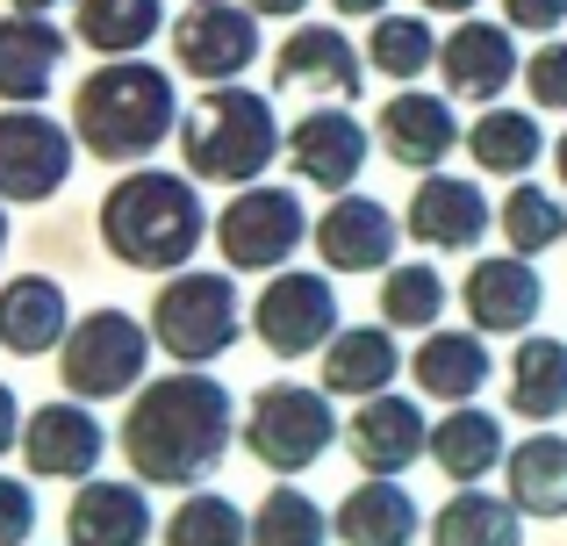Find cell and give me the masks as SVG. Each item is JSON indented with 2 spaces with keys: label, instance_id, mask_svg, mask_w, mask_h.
<instances>
[{
  "label": "cell",
  "instance_id": "7a4b0ae2",
  "mask_svg": "<svg viewBox=\"0 0 567 546\" xmlns=\"http://www.w3.org/2000/svg\"><path fill=\"white\" fill-rule=\"evenodd\" d=\"M208 216H202V195L181 181V173H130V181L109 187L101 202V238L123 267L137 274H166V267H187V253L202 245Z\"/></svg>",
  "mask_w": 567,
  "mask_h": 546
},
{
  "label": "cell",
  "instance_id": "5bb4252c",
  "mask_svg": "<svg viewBox=\"0 0 567 546\" xmlns=\"http://www.w3.org/2000/svg\"><path fill=\"white\" fill-rule=\"evenodd\" d=\"M22 446H29V467H37V475L86 482V475H94V461H101V424L86 418L80 403H43L37 418H29Z\"/></svg>",
  "mask_w": 567,
  "mask_h": 546
},
{
  "label": "cell",
  "instance_id": "8992f818",
  "mask_svg": "<svg viewBox=\"0 0 567 546\" xmlns=\"http://www.w3.org/2000/svg\"><path fill=\"white\" fill-rule=\"evenodd\" d=\"M331 439H338V418H331V403H323L317 389H302V381H274V389L251 395L245 446L259 453L266 467L295 475V467H309Z\"/></svg>",
  "mask_w": 567,
  "mask_h": 546
},
{
  "label": "cell",
  "instance_id": "9c48e42d",
  "mask_svg": "<svg viewBox=\"0 0 567 546\" xmlns=\"http://www.w3.org/2000/svg\"><path fill=\"white\" fill-rule=\"evenodd\" d=\"M72 173V137L37 109H0V195L43 202Z\"/></svg>",
  "mask_w": 567,
  "mask_h": 546
},
{
  "label": "cell",
  "instance_id": "ab89813d",
  "mask_svg": "<svg viewBox=\"0 0 567 546\" xmlns=\"http://www.w3.org/2000/svg\"><path fill=\"white\" fill-rule=\"evenodd\" d=\"M503 14H511L517 29H560L567 22V0H503Z\"/></svg>",
  "mask_w": 567,
  "mask_h": 546
},
{
  "label": "cell",
  "instance_id": "5b68a950",
  "mask_svg": "<svg viewBox=\"0 0 567 546\" xmlns=\"http://www.w3.org/2000/svg\"><path fill=\"white\" fill-rule=\"evenodd\" d=\"M65 360H58V374H65L72 395H123L144 381V360H152V331H144L137 317H123V309H94V317H80L65 331Z\"/></svg>",
  "mask_w": 567,
  "mask_h": 546
},
{
  "label": "cell",
  "instance_id": "277c9868",
  "mask_svg": "<svg viewBox=\"0 0 567 546\" xmlns=\"http://www.w3.org/2000/svg\"><path fill=\"white\" fill-rule=\"evenodd\" d=\"M181 152L194 181H259L266 158L280 152V123L266 94L251 86H216L181 115Z\"/></svg>",
  "mask_w": 567,
  "mask_h": 546
},
{
  "label": "cell",
  "instance_id": "e0dca14e",
  "mask_svg": "<svg viewBox=\"0 0 567 546\" xmlns=\"http://www.w3.org/2000/svg\"><path fill=\"white\" fill-rule=\"evenodd\" d=\"M424 410L402 403V395H374V403L352 418V461L367 467V475H402V467L424 453Z\"/></svg>",
  "mask_w": 567,
  "mask_h": 546
},
{
  "label": "cell",
  "instance_id": "4dcf8cb0",
  "mask_svg": "<svg viewBox=\"0 0 567 546\" xmlns=\"http://www.w3.org/2000/svg\"><path fill=\"white\" fill-rule=\"evenodd\" d=\"M158 37V0H80V43L123 58Z\"/></svg>",
  "mask_w": 567,
  "mask_h": 546
},
{
  "label": "cell",
  "instance_id": "4fadbf2b",
  "mask_svg": "<svg viewBox=\"0 0 567 546\" xmlns=\"http://www.w3.org/2000/svg\"><path fill=\"white\" fill-rule=\"evenodd\" d=\"M288 152H295V173H302L309 187H352L360 166H367V130L352 123L346 109H317V115L295 123Z\"/></svg>",
  "mask_w": 567,
  "mask_h": 546
},
{
  "label": "cell",
  "instance_id": "44dd1931",
  "mask_svg": "<svg viewBox=\"0 0 567 546\" xmlns=\"http://www.w3.org/2000/svg\"><path fill=\"white\" fill-rule=\"evenodd\" d=\"M65 533H72V546H144V539H152L144 490H123V482H86V490L72 496Z\"/></svg>",
  "mask_w": 567,
  "mask_h": 546
},
{
  "label": "cell",
  "instance_id": "30bf717a",
  "mask_svg": "<svg viewBox=\"0 0 567 546\" xmlns=\"http://www.w3.org/2000/svg\"><path fill=\"white\" fill-rule=\"evenodd\" d=\"M251 323H259V338L280 360H302V352L331 346V331H338L331 280L323 274H274L266 295H259V309H251Z\"/></svg>",
  "mask_w": 567,
  "mask_h": 546
},
{
  "label": "cell",
  "instance_id": "836d02e7",
  "mask_svg": "<svg viewBox=\"0 0 567 546\" xmlns=\"http://www.w3.org/2000/svg\"><path fill=\"white\" fill-rule=\"evenodd\" d=\"M367 58H374L381 72H395V80H416V72L439 58V43H431L424 14H381V22H374V43H367Z\"/></svg>",
  "mask_w": 567,
  "mask_h": 546
},
{
  "label": "cell",
  "instance_id": "ba28073f",
  "mask_svg": "<svg viewBox=\"0 0 567 546\" xmlns=\"http://www.w3.org/2000/svg\"><path fill=\"white\" fill-rule=\"evenodd\" d=\"M302 202L288 187H245L230 209L216 216V253L230 259L237 274H274L280 259L302 245Z\"/></svg>",
  "mask_w": 567,
  "mask_h": 546
},
{
  "label": "cell",
  "instance_id": "484cf974",
  "mask_svg": "<svg viewBox=\"0 0 567 546\" xmlns=\"http://www.w3.org/2000/svg\"><path fill=\"white\" fill-rule=\"evenodd\" d=\"M280 80H302V86H338V94H360V58H352V43L338 37V29L309 22L295 29L288 43H280Z\"/></svg>",
  "mask_w": 567,
  "mask_h": 546
},
{
  "label": "cell",
  "instance_id": "d6a6232c",
  "mask_svg": "<svg viewBox=\"0 0 567 546\" xmlns=\"http://www.w3.org/2000/svg\"><path fill=\"white\" fill-rule=\"evenodd\" d=\"M503 238L532 259V253H546V245L567 238V209L546 187H511V202H503Z\"/></svg>",
  "mask_w": 567,
  "mask_h": 546
},
{
  "label": "cell",
  "instance_id": "e575fe53",
  "mask_svg": "<svg viewBox=\"0 0 567 546\" xmlns=\"http://www.w3.org/2000/svg\"><path fill=\"white\" fill-rule=\"evenodd\" d=\"M251 546H323V511L302 490H274L251 518Z\"/></svg>",
  "mask_w": 567,
  "mask_h": 546
},
{
  "label": "cell",
  "instance_id": "f1b7e54d",
  "mask_svg": "<svg viewBox=\"0 0 567 546\" xmlns=\"http://www.w3.org/2000/svg\"><path fill=\"white\" fill-rule=\"evenodd\" d=\"M431 461L445 467L453 482H474V475H488V467L503 461V424L488 418V410H460V418H445L439 432H431Z\"/></svg>",
  "mask_w": 567,
  "mask_h": 546
},
{
  "label": "cell",
  "instance_id": "7bdbcfd3",
  "mask_svg": "<svg viewBox=\"0 0 567 546\" xmlns=\"http://www.w3.org/2000/svg\"><path fill=\"white\" fill-rule=\"evenodd\" d=\"M331 8H338V14H381L388 0H331Z\"/></svg>",
  "mask_w": 567,
  "mask_h": 546
},
{
  "label": "cell",
  "instance_id": "ffe728a7",
  "mask_svg": "<svg viewBox=\"0 0 567 546\" xmlns=\"http://www.w3.org/2000/svg\"><path fill=\"white\" fill-rule=\"evenodd\" d=\"M0 346L8 352H51L65 346V288L43 274H14L0 288Z\"/></svg>",
  "mask_w": 567,
  "mask_h": 546
},
{
  "label": "cell",
  "instance_id": "1f68e13d",
  "mask_svg": "<svg viewBox=\"0 0 567 546\" xmlns=\"http://www.w3.org/2000/svg\"><path fill=\"white\" fill-rule=\"evenodd\" d=\"M467 152L482 173H532V158H539V123L517 109H488L482 123L467 130Z\"/></svg>",
  "mask_w": 567,
  "mask_h": 546
},
{
  "label": "cell",
  "instance_id": "ee69618b",
  "mask_svg": "<svg viewBox=\"0 0 567 546\" xmlns=\"http://www.w3.org/2000/svg\"><path fill=\"white\" fill-rule=\"evenodd\" d=\"M424 8H439V14H467L474 0H424Z\"/></svg>",
  "mask_w": 567,
  "mask_h": 546
},
{
  "label": "cell",
  "instance_id": "6da1fadb",
  "mask_svg": "<svg viewBox=\"0 0 567 546\" xmlns=\"http://www.w3.org/2000/svg\"><path fill=\"white\" fill-rule=\"evenodd\" d=\"M230 446V389L208 374H166L137 395L123 424V453L144 482H202Z\"/></svg>",
  "mask_w": 567,
  "mask_h": 546
},
{
  "label": "cell",
  "instance_id": "8fae6325",
  "mask_svg": "<svg viewBox=\"0 0 567 546\" xmlns=\"http://www.w3.org/2000/svg\"><path fill=\"white\" fill-rule=\"evenodd\" d=\"M173 51L194 80H230L259 58V8H230V0H194L173 29Z\"/></svg>",
  "mask_w": 567,
  "mask_h": 546
},
{
  "label": "cell",
  "instance_id": "52a82bcc",
  "mask_svg": "<svg viewBox=\"0 0 567 546\" xmlns=\"http://www.w3.org/2000/svg\"><path fill=\"white\" fill-rule=\"evenodd\" d=\"M152 338L173 360H216L237 338V288L223 274H181L152 302Z\"/></svg>",
  "mask_w": 567,
  "mask_h": 546
},
{
  "label": "cell",
  "instance_id": "cb8c5ba5",
  "mask_svg": "<svg viewBox=\"0 0 567 546\" xmlns=\"http://www.w3.org/2000/svg\"><path fill=\"white\" fill-rule=\"evenodd\" d=\"M410 367H416V389L445 395V403H474L482 381H488V352H482V338H467V331L424 338V352H416Z\"/></svg>",
  "mask_w": 567,
  "mask_h": 546
},
{
  "label": "cell",
  "instance_id": "bcb514c9",
  "mask_svg": "<svg viewBox=\"0 0 567 546\" xmlns=\"http://www.w3.org/2000/svg\"><path fill=\"white\" fill-rule=\"evenodd\" d=\"M554 158H560V187H567V137H560V152H554Z\"/></svg>",
  "mask_w": 567,
  "mask_h": 546
},
{
  "label": "cell",
  "instance_id": "d6986e66",
  "mask_svg": "<svg viewBox=\"0 0 567 546\" xmlns=\"http://www.w3.org/2000/svg\"><path fill=\"white\" fill-rule=\"evenodd\" d=\"M381 144H388V158L395 166H439L445 152L460 144V123H453V109H445L439 94H395L381 109Z\"/></svg>",
  "mask_w": 567,
  "mask_h": 546
},
{
  "label": "cell",
  "instance_id": "7dc6e473",
  "mask_svg": "<svg viewBox=\"0 0 567 546\" xmlns=\"http://www.w3.org/2000/svg\"><path fill=\"white\" fill-rule=\"evenodd\" d=\"M0 238H8V209H0Z\"/></svg>",
  "mask_w": 567,
  "mask_h": 546
},
{
  "label": "cell",
  "instance_id": "7402d4cb",
  "mask_svg": "<svg viewBox=\"0 0 567 546\" xmlns=\"http://www.w3.org/2000/svg\"><path fill=\"white\" fill-rule=\"evenodd\" d=\"M488 230V202L467 181H424L410 202V238L416 245H445V253H467Z\"/></svg>",
  "mask_w": 567,
  "mask_h": 546
},
{
  "label": "cell",
  "instance_id": "7c38bea8",
  "mask_svg": "<svg viewBox=\"0 0 567 546\" xmlns=\"http://www.w3.org/2000/svg\"><path fill=\"white\" fill-rule=\"evenodd\" d=\"M317 253H323L331 274H374V267H388V253H395V216L367 195H338L317 224Z\"/></svg>",
  "mask_w": 567,
  "mask_h": 546
},
{
  "label": "cell",
  "instance_id": "60d3db41",
  "mask_svg": "<svg viewBox=\"0 0 567 546\" xmlns=\"http://www.w3.org/2000/svg\"><path fill=\"white\" fill-rule=\"evenodd\" d=\"M14 418H22V410H14V389H0V453H8V439H14Z\"/></svg>",
  "mask_w": 567,
  "mask_h": 546
},
{
  "label": "cell",
  "instance_id": "8d00e7d4",
  "mask_svg": "<svg viewBox=\"0 0 567 546\" xmlns=\"http://www.w3.org/2000/svg\"><path fill=\"white\" fill-rule=\"evenodd\" d=\"M439 309H445V280L431 274V267H395V274H388V288H381V317H388V323H410V331H424Z\"/></svg>",
  "mask_w": 567,
  "mask_h": 546
},
{
  "label": "cell",
  "instance_id": "f6af8a7d",
  "mask_svg": "<svg viewBox=\"0 0 567 546\" xmlns=\"http://www.w3.org/2000/svg\"><path fill=\"white\" fill-rule=\"evenodd\" d=\"M14 8H29V14H43V8H51V0H14Z\"/></svg>",
  "mask_w": 567,
  "mask_h": 546
},
{
  "label": "cell",
  "instance_id": "603a6c76",
  "mask_svg": "<svg viewBox=\"0 0 567 546\" xmlns=\"http://www.w3.org/2000/svg\"><path fill=\"white\" fill-rule=\"evenodd\" d=\"M338 539H346V546H410V539H416V504H410V490H395L388 475L360 482V490L338 504Z\"/></svg>",
  "mask_w": 567,
  "mask_h": 546
},
{
  "label": "cell",
  "instance_id": "2e32d148",
  "mask_svg": "<svg viewBox=\"0 0 567 546\" xmlns=\"http://www.w3.org/2000/svg\"><path fill=\"white\" fill-rule=\"evenodd\" d=\"M439 65H445V86L467 101H496L503 86L517 80V43L511 29H488V22H460L453 37L439 43Z\"/></svg>",
  "mask_w": 567,
  "mask_h": 546
},
{
  "label": "cell",
  "instance_id": "f35d334b",
  "mask_svg": "<svg viewBox=\"0 0 567 546\" xmlns=\"http://www.w3.org/2000/svg\"><path fill=\"white\" fill-rule=\"evenodd\" d=\"M29 533H37V496L0 475V546H22Z\"/></svg>",
  "mask_w": 567,
  "mask_h": 546
},
{
  "label": "cell",
  "instance_id": "83f0119b",
  "mask_svg": "<svg viewBox=\"0 0 567 546\" xmlns=\"http://www.w3.org/2000/svg\"><path fill=\"white\" fill-rule=\"evenodd\" d=\"M511 410L517 418H560L567 410V346L560 338H525V346H517Z\"/></svg>",
  "mask_w": 567,
  "mask_h": 546
},
{
  "label": "cell",
  "instance_id": "3957f363",
  "mask_svg": "<svg viewBox=\"0 0 567 546\" xmlns=\"http://www.w3.org/2000/svg\"><path fill=\"white\" fill-rule=\"evenodd\" d=\"M173 115H181V101H173V80L158 65H101L94 80L80 86V101H72V130L86 137V152L94 158H144L158 152V144L173 137Z\"/></svg>",
  "mask_w": 567,
  "mask_h": 546
},
{
  "label": "cell",
  "instance_id": "74e56055",
  "mask_svg": "<svg viewBox=\"0 0 567 546\" xmlns=\"http://www.w3.org/2000/svg\"><path fill=\"white\" fill-rule=\"evenodd\" d=\"M525 86L539 109H567V43H546L539 58L525 65Z\"/></svg>",
  "mask_w": 567,
  "mask_h": 546
},
{
  "label": "cell",
  "instance_id": "ac0fdd59",
  "mask_svg": "<svg viewBox=\"0 0 567 546\" xmlns=\"http://www.w3.org/2000/svg\"><path fill=\"white\" fill-rule=\"evenodd\" d=\"M546 288L539 274H532V259H482V267L467 274V317L482 323V331H525L532 317H539Z\"/></svg>",
  "mask_w": 567,
  "mask_h": 546
},
{
  "label": "cell",
  "instance_id": "4316f807",
  "mask_svg": "<svg viewBox=\"0 0 567 546\" xmlns=\"http://www.w3.org/2000/svg\"><path fill=\"white\" fill-rule=\"evenodd\" d=\"M395 338L388 331H338L331 360H323V389L331 395H381L395 381Z\"/></svg>",
  "mask_w": 567,
  "mask_h": 546
},
{
  "label": "cell",
  "instance_id": "9a60e30c",
  "mask_svg": "<svg viewBox=\"0 0 567 546\" xmlns=\"http://www.w3.org/2000/svg\"><path fill=\"white\" fill-rule=\"evenodd\" d=\"M65 65V37H58L43 14L14 8L0 22V101H43Z\"/></svg>",
  "mask_w": 567,
  "mask_h": 546
},
{
  "label": "cell",
  "instance_id": "b9f144b4",
  "mask_svg": "<svg viewBox=\"0 0 567 546\" xmlns=\"http://www.w3.org/2000/svg\"><path fill=\"white\" fill-rule=\"evenodd\" d=\"M251 8H259V14H302L309 0H251Z\"/></svg>",
  "mask_w": 567,
  "mask_h": 546
},
{
  "label": "cell",
  "instance_id": "d590c367",
  "mask_svg": "<svg viewBox=\"0 0 567 546\" xmlns=\"http://www.w3.org/2000/svg\"><path fill=\"white\" fill-rule=\"evenodd\" d=\"M245 539H251V525L223 496H187L166 525V546H245Z\"/></svg>",
  "mask_w": 567,
  "mask_h": 546
},
{
  "label": "cell",
  "instance_id": "d4e9b609",
  "mask_svg": "<svg viewBox=\"0 0 567 546\" xmlns=\"http://www.w3.org/2000/svg\"><path fill=\"white\" fill-rule=\"evenodd\" d=\"M511 504L532 518H567V439L539 432L511 453Z\"/></svg>",
  "mask_w": 567,
  "mask_h": 546
},
{
  "label": "cell",
  "instance_id": "f546056e",
  "mask_svg": "<svg viewBox=\"0 0 567 546\" xmlns=\"http://www.w3.org/2000/svg\"><path fill=\"white\" fill-rule=\"evenodd\" d=\"M431 546H517V511L467 482V490L431 518Z\"/></svg>",
  "mask_w": 567,
  "mask_h": 546
}]
</instances>
